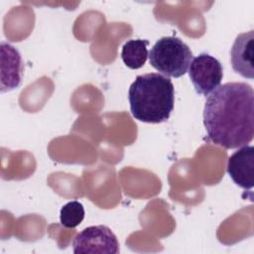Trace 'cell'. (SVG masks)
Returning <instances> with one entry per match:
<instances>
[{"label": "cell", "mask_w": 254, "mask_h": 254, "mask_svg": "<svg viewBox=\"0 0 254 254\" xmlns=\"http://www.w3.org/2000/svg\"><path fill=\"white\" fill-rule=\"evenodd\" d=\"M203 124L208 139L225 149L246 146L254 137V91L245 82H226L207 95Z\"/></svg>", "instance_id": "6da1fadb"}, {"label": "cell", "mask_w": 254, "mask_h": 254, "mask_svg": "<svg viewBox=\"0 0 254 254\" xmlns=\"http://www.w3.org/2000/svg\"><path fill=\"white\" fill-rule=\"evenodd\" d=\"M133 117L145 123H162L169 119L175 104L172 80L160 73L138 75L128 91Z\"/></svg>", "instance_id": "7a4b0ae2"}, {"label": "cell", "mask_w": 254, "mask_h": 254, "mask_svg": "<svg viewBox=\"0 0 254 254\" xmlns=\"http://www.w3.org/2000/svg\"><path fill=\"white\" fill-rule=\"evenodd\" d=\"M148 57L151 65L167 77L184 75L192 61L190 49L178 37L159 39Z\"/></svg>", "instance_id": "3957f363"}, {"label": "cell", "mask_w": 254, "mask_h": 254, "mask_svg": "<svg viewBox=\"0 0 254 254\" xmlns=\"http://www.w3.org/2000/svg\"><path fill=\"white\" fill-rule=\"evenodd\" d=\"M189 75L195 91L206 96L220 85L223 69L217 59L202 53L192 59L190 64Z\"/></svg>", "instance_id": "277c9868"}, {"label": "cell", "mask_w": 254, "mask_h": 254, "mask_svg": "<svg viewBox=\"0 0 254 254\" xmlns=\"http://www.w3.org/2000/svg\"><path fill=\"white\" fill-rule=\"evenodd\" d=\"M73 253H119L115 234L105 225L88 226L76 234L72 241Z\"/></svg>", "instance_id": "5b68a950"}, {"label": "cell", "mask_w": 254, "mask_h": 254, "mask_svg": "<svg viewBox=\"0 0 254 254\" xmlns=\"http://www.w3.org/2000/svg\"><path fill=\"white\" fill-rule=\"evenodd\" d=\"M227 173L232 181L244 190L254 186V147L242 146L227 161Z\"/></svg>", "instance_id": "8992f818"}, {"label": "cell", "mask_w": 254, "mask_h": 254, "mask_svg": "<svg viewBox=\"0 0 254 254\" xmlns=\"http://www.w3.org/2000/svg\"><path fill=\"white\" fill-rule=\"evenodd\" d=\"M231 65L245 78L254 77V31L238 35L230 51Z\"/></svg>", "instance_id": "52a82bcc"}, {"label": "cell", "mask_w": 254, "mask_h": 254, "mask_svg": "<svg viewBox=\"0 0 254 254\" xmlns=\"http://www.w3.org/2000/svg\"><path fill=\"white\" fill-rule=\"evenodd\" d=\"M1 83L2 92L17 88L22 80L23 61L19 51L12 45L1 42Z\"/></svg>", "instance_id": "ba28073f"}, {"label": "cell", "mask_w": 254, "mask_h": 254, "mask_svg": "<svg viewBox=\"0 0 254 254\" xmlns=\"http://www.w3.org/2000/svg\"><path fill=\"white\" fill-rule=\"evenodd\" d=\"M148 45L149 41L147 40L137 39L127 41L121 51V59L125 65L132 69L142 67L149 56Z\"/></svg>", "instance_id": "9c48e42d"}, {"label": "cell", "mask_w": 254, "mask_h": 254, "mask_svg": "<svg viewBox=\"0 0 254 254\" xmlns=\"http://www.w3.org/2000/svg\"><path fill=\"white\" fill-rule=\"evenodd\" d=\"M84 218L83 205L77 201L72 200L65 203L60 211V220L63 226L66 228H74L79 225Z\"/></svg>", "instance_id": "30bf717a"}]
</instances>
